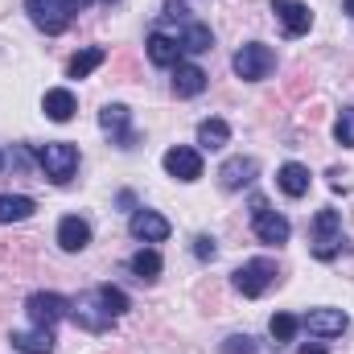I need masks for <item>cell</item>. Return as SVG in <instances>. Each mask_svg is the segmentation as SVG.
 Instances as JSON below:
<instances>
[{"label":"cell","mask_w":354,"mask_h":354,"mask_svg":"<svg viewBox=\"0 0 354 354\" xmlns=\"http://www.w3.org/2000/svg\"><path fill=\"white\" fill-rule=\"evenodd\" d=\"M124 313H128V297H124L120 288H111V284H99V288L83 292L79 301H71L75 326H83V330H91V334L111 330V322L124 317Z\"/></svg>","instance_id":"obj_1"},{"label":"cell","mask_w":354,"mask_h":354,"mask_svg":"<svg viewBox=\"0 0 354 354\" xmlns=\"http://www.w3.org/2000/svg\"><path fill=\"white\" fill-rule=\"evenodd\" d=\"M346 326H351V317H346L342 309H313V313L305 317V330L317 334V338H338Z\"/></svg>","instance_id":"obj_11"},{"label":"cell","mask_w":354,"mask_h":354,"mask_svg":"<svg viewBox=\"0 0 354 354\" xmlns=\"http://www.w3.org/2000/svg\"><path fill=\"white\" fill-rule=\"evenodd\" d=\"M103 58H107V50L91 46V50H83V54H75V58H71L66 75H71V79H87V75L95 71V66H103Z\"/></svg>","instance_id":"obj_24"},{"label":"cell","mask_w":354,"mask_h":354,"mask_svg":"<svg viewBox=\"0 0 354 354\" xmlns=\"http://www.w3.org/2000/svg\"><path fill=\"white\" fill-rule=\"evenodd\" d=\"M334 136H338V145L354 149V107H342V115L334 124Z\"/></svg>","instance_id":"obj_27"},{"label":"cell","mask_w":354,"mask_h":354,"mask_svg":"<svg viewBox=\"0 0 354 354\" xmlns=\"http://www.w3.org/2000/svg\"><path fill=\"white\" fill-rule=\"evenodd\" d=\"M128 268H132L140 280H157V276H161V256H157L153 248H149V252H136V256L128 260Z\"/></svg>","instance_id":"obj_25"},{"label":"cell","mask_w":354,"mask_h":354,"mask_svg":"<svg viewBox=\"0 0 354 354\" xmlns=\"http://www.w3.org/2000/svg\"><path fill=\"white\" fill-rule=\"evenodd\" d=\"M25 309H29V317H33V326H46V330H54L66 313H71V301L66 297H58V292H33L29 301H25Z\"/></svg>","instance_id":"obj_7"},{"label":"cell","mask_w":354,"mask_h":354,"mask_svg":"<svg viewBox=\"0 0 354 354\" xmlns=\"http://www.w3.org/2000/svg\"><path fill=\"white\" fill-rule=\"evenodd\" d=\"M268 330H272V338H276V342H292V334L301 330V322H297L292 313H276V317L268 322Z\"/></svg>","instance_id":"obj_26"},{"label":"cell","mask_w":354,"mask_h":354,"mask_svg":"<svg viewBox=\"0 0 354 354\" xmlns=\"http://www.w3.org/2000/svg\"><path fill=\"white\" fill-rule=\"evenodd\" d=\"M276 181H280V189H284L288 198H305V194H309V169H305V165H297V161L280 165Z\"/></svg>","instance_id":"obj_19"},{"label":"cell","mask_w":354,"mask_h":354,"mask_svg":"<svg viewBox=\"0 0 354 354\" xmlns=\"http://www.w3.org/2000/svg\"><path fill=\"white\" fill-rule=\"evenodd\" d=\"M25 4H29L33 25L46 33H62L71 25V17L79 12V0H25Z\"/></svg>","instance_id":"obj_5"},{"label":"cell","mask_w":354,"mask_h":354,"mask_svg":"<svg viewBox=\"0 0 354 354\" xmlns=\"http://www.w3.org/2000/svg\"><path fill=\"white\" fill-rule=\"evenodd\" d=\"M87 243H91V227L83 223V218L71 214V218L58 223V248H62V252H83Z\"/></svg>","instance_id":"obj_17"},{"label":"cell","mask_w":354,"mask_h":354,"mask_svg":"<svg viewBox=\"0 0 354 354\" xmlns=\"http://www.w3.org/2000/svg\"><path fill=\"white\" fill-rule=\"evenodd\" d=\"M41 107H46V115L50 120H58V124H66L75 111H79V103H75V95L71 91H46V99H41Z\"/></svg>","instance_id":"obj_21"},{"label":"cell","mask_w":354,"mask_h":354,"mask_svg":"<svg viewBox=\"0 0 354 354\" xmlns=\"http://www.w3.org/2000/svg\"><path fill=\"white\" fill-rule=\"evenodd\" d=\"M272 12L280 17V25H284L288 37H301V33H309V25H313V12H309V4H301V0H272Z\"/></svg>","instance_id":"obj_8"},{"label":"cell","mask_w":354,"mask_h":354,"mask_svg":"<svg viewBox=\"0 0 354 354\" xmlns=\"http://www.w3.org/2000/svg\"><path fill=\"white\" fill-rule=\"evenodd\" d=\"M301 354H326V346H309V342H305V346H301Z\"/></svg>","instance_id":"obj_31"},{"label":"cell","mask_w":354,"mask_h":354,"mask_svg":"<svg viewBox=\"0 0 354 354\" xmlns=\"http://www.w3.org/2000/svg\"><path fill=\"white\" fill-rule=\"evenodd\" d=\"M87 4H91V0H79V8H87Z\"/></svg>","instance_id":"obj_33"},{"label":"cell","mask_w":354,"mask_h":354,"mask_svg":"<svg viewBox=\"0 0 354 354\" xmlns=\"http://www.w3.org/2000/svg\"><path fill=\"white\" fill-rule=\"evenodd\" d=\"M165 174L177 177V181H198V177H202V157H198L194 149L177 145V149L165 153Z\"/></svg>","instance_id":"obj_9"},{"label":"cell","mask_w":354,"mask_h":354,"mask_svg":"<svg viewBox=\"0 0 354 354\" xmlns=\"http://www.w3.org/2000/svg\"><path fill=\"white\" fill-rule=\"evenodd\" d=\"M37 161H41L46 177H50V181H58V185H66L71 177L79 174V149H75V145H66V140L41 145V149H37Z\"/></svg>","instance_id":"obj_2"},{"label":"cell","mask_w":354,"mask_h":354,"mask_svg":"<svg viewBox=\"0 0 354 354\" xmlns=\"http://www.w3.org/2000/svg\"><path fill=\"white\" fill-rule=\"evenodd\" d=\"M342 252V214L338 210H317L313 218V256L334 260Z\"/></svg>","instance_id":"obj_4"},{"label":"cell","mask_w":354,"mask_h":354,"mask_svg":"<svg viewBox=\"0 0 354 354\" xmlns=\"http://www.w3.org/2000/svg\"><path fill=\"white\" fill-rule=\"evenodd\" d=\"M0 165H4V157H0Z\"/></svg>","instance_id":"obj_34"},{"label":"cell","mask_w":354,"mask_h":354,"mask_svg":"<svg viewBox=\"0 0 354 354\" xmlns=\"http://www.w3.org/2000/svg\"><path fill=\"white\" fill-rule=\"evenodd\" d=\"M260 174V165L252 161V157H231L223 169H218V181H223V189H243V185H252Z\"/></svg>","instance_id":"obj_14"},{"label":"cell","mask_w":354,"mask_h":354,"mask_svg":"<svg viewBox=\"0 0 354 354\" xmlns=\"http://www.w3.org/2000/svg\"><path fill=\"white\" fill-rule=\"evenodd\" d=\"M161 12H165V21H177V25H189V17H185L189 8H185V4H177V0H169V4L161 8Z\"/></svg>","instance_id":"obj_29"},{"label":"cell","mask_w":354,"mask_h":354,"mask_svg":"<svg viewBox=\"0 0 354 354\" xmlns=\"http://www.w3.org/2000/svg\"><path fill=\"white\" fill-rule=\"evenodd\" d=\"M223 354H256V342H252L248 334H231V338L223 342Z\"/></svg>","instance_id":"obj_28"},{"label":"cell","mask_w":354,"mask_h":354,"mask_svg":"<svg viewBox=\"0 0 354 354\" xmlns=\"http://www.w3.org/2000/svg\"><path fill=\"white\" fill-rule=\"evenodd\" d=\"M128 227H132V235L145 239V243H161V239H169V223H165L157 210H136Z\"/></svg>","instance_id":"obj_12"},{"label":"cell","mask_w":354,"mask_h":354,"mask_svg":"<svg viewBox=\"0 0 354 354\" xmlns=\"http://www.w3.org/2000/svg\"><path fill=\"white\" fill-rule=\"evenodd\" d=\"M128 107L124 103H107L103 111H99V124H103V132H111L115 140H120V149H132L136 145V136H132V128H128Z\"/></svg>","instance_id":"obj_10"},{"label":"cell","mask_w":354,"mask_h":354,"mask_svg":"<svg viewBox=\"0 0 354 354\" xmlns=\"http://www.w3.org/2000/svg\"><path fill=\"white\" fill-rule=\"evenodd\" d=\"M276 276H280V272H276L272 260H248V264L235 272V288H239L243 297H264L268 288L276 284Z\"/></svg>","instance_id":"obj_6"},{"label":"cell","mask_w":354,"mask_h":354,"mask_svg":"<svg viewBox=\"0 0 354 354\" xmlns=\"http://www.w3.org/2000/svg\"><path fill=\"white\" fill-rule=\"evenodd\" d=\"M194 256H198V260H214V239H210V235H198V239H194Z\"/></svg>","instance_id":"obj_30"},{"label":"cell","mask_w":354,"mask_h":354,"mask_svg":"<svg viewBox=\"0 0 354 354\" xmlns=\"http://www.w3.org/2000/svg\"><path fill=\"white\" fill-rule=\"evenodd\" d=\"M235 75L239 79H248V83H260L268 79L272 71H276V54L268 50L264 41H248V46H239V54H235Z\"/></svg>","instance_id":"obj_3"},{"label":"cell","mask_w":354,"mask_h":354,"mask_svg":"<svg viewBox=\"0 0 354 354\" xmlns=\"http://www.w3.org/2000/svg\"><path fill=\"white\" fill-rule=\"evenodd\" d=\"M177 46H181L185 54H206V50L214 46V33H210L202 21H189V25H181V37H177Z\"/></svg>","instance_id":"obj_18"},{"label":"cell","mask_w":354,"mask_h":354,"mask_svg":"<svg viewBox=\"0 0 354 354\" xmlns=\"http://www.w3.org/2000/svg\"><path fill=\"white\" fill-rule=\"evenodd\" d=\"M12 351H21V354H54V330H46V326H37V330H17L12 338Z\"/></svg>","instance_id":"obj_16"},{"label":"cell","mask_w":354,"mask_h":354,"mask_svg":"<svg viewBox=\"0 0 354 354\" xmlns=\"http://www.w3.org/2000/svg\"><path fill=\"white\" fill-rule=\"evenodd\" d=\"M202 91H206V71L194 66V62H177L174 66V95L194 99V95H202Z\"/></svg>","instance_id":"obj_15"},{"label":"cell","mask_w":354,"mask_h":354,"mask_svg":"<svg viewBox=\"0 0 354 354\" xmlns=\"http://www.w3.org/2000/svg\"><path fill=\"white\" fill-rule=\"evenodd\" d=\"M149 58H153L157 66H177L181 46H177L169 33H153V37H149Z\"/></svg>","instance_id":"obj_23"},{"label":"cell","mask_w":354,"mask_h":354,"mask_svg":"<svg viewBox=\"0 0 354 354\" xmlns=\"http://www.w3.org/2000/svg\"><path fill=\"white\" fill-rule=\"evenodd\" d=\"M33 210H37L33 198H25V194H0V227L4 223H25Z\"/></svg>","instance_id":"obj_20"},{"label":"cell","mask_w":354,"mask_h":354,"mask_svg":"<svg viewBox=\"0 0 354 354\" xmlns=\"http://www.w3.org/2000/svg\"><path fill=\"white\" fill-rule=\"evenodd\" d=\"M227 140H231L227 120H218V115H214V120H202V124H198V145H202V149H210V153H214V149H223Z\"/></svg>","instance_id":"obj_22"},{"label":"cell","mask_w":354,"mask_h":354,"mask_svg":"<svg viewBox=\"0 0 354 354\" xmlns=\"http://www.w3.org/2000/svg\"><path fill=\"white\" fill-rule=\"evenodd\" d=\"M342 8H346V12L354 17V0H342Z\"/></svg>","instance_id":"obj_32"},{"label":"cell","mask_w":354,"mask_h":354,"mask_svg":"<svg viewBox=\"0 0 354 354\" xmlns=\"http://www.w3.org/2000/svg\"><path fill=\"white\" fill-rule=\"evenodd\" d=\"M256 218V239L260 243H272V248H280V243H288V218L284 214H276V210H264V214H252Z\"/></svg>","instance_id":"obj_13"}]
</instances>
